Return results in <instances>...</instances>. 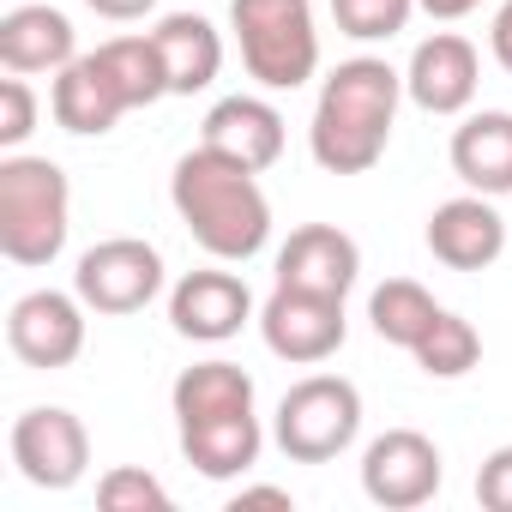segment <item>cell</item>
I'll return each mask as SVG.
<instances>
[{
  "label": "cell",
  "instance_id": "cell-31",
  "mask_svg": "<svg viewBox=\"0 0 512 512\" xmlns=\"http://www.w3.org/2000/svg\"><path fill=\"white\" fill-rule=\"evenodd\" d=\"M241 506H296V500H290V488L253 482V488H241V494H235V512H241Z\"/></svg>",
  "mask_w": 512,
  "mask_h": 512
},
{
  "label": "cell",
  "instance_id": "cell-3",
  "mask_svg": "<svg viewBox=\"0 0 512 512\" xmlns=\"http://www.w3.org/2000/svg\"><path fill=\"white\" fill-rule=\"evenodd\" d=\"M73 229L67 169L31 151L0 157V253L13 266H55Z\"/></svg>",
  "mask_w": 512,
  "mask_h": 512
},
{
  "label": "cell",
  "instance_id": "cell-11",
  "mask_svg": "<svg viewBox=\"0 0 512 512\" xmlns=\"http://www.w3.org/2000/svg\"><path fill=\"white\" fill-rule=\"evenodd\" d=\"M476 85H482V61L476 43L458 31H434L428 43H416L404 67V97L428 115H464L476 103Z\"/></svg>",
  "mask_w": 512,
  "mask_h": 512
},
{
  "label": "cell",
  "instance_id": "cell-7",
  "mask_svg": "<svg viewBox=\"0 0 512 512\" xmlns=\"http://www.w3.org/2000/svg\"><path fill=\"white\" fill-rule=\"evenodd\" d=\"M344 296H314V290H290L278 284L260 308V338L278 362L296 368H320L344 350Z\"/></svg>",
  "mask_w": 512,
  "mask_h": 512
},
{
  "label": "cell",
  "instance_id": "cell-16",
  "mask_svg": "<svg viewBox=\"0 0 512 512\" xmlns=\"http://www.w3.org/2000/svg\"><path fill=\"white\" fill-rule=\"evenodd\" d=\"M49 109H55V121H61L67 133H79V139H103L121 115H133V109H127V97H121V85H115V79H109V67L97 61V49L55 73Z\"/></svg>",
  "mask_w": 512,
  "mask_h": 512
},
{
  "label": "cell",
  "instance_id": "cell-23",
  "mask_svg": "<svg viewBox=\"0 0 512 512\" xmlns=\"http://www.w3.org/2000/svg\"><path fill=\"white\" fill-rule=\"evenodd\" d=\"M97 61H103L109 79L121 85L127 109H151L157 97H169V73H163V55H157L151 31H145V37H109V43L97 49Z\"/></svg>",
  "mask_w": 512,
  "mask_h": 512
},
{
  "label": "cell",
  "instance_id": "cell-18",
  "mask_svg": "<svg viewBox=\"0 0 512 512\" xmlns=\"http://www.w3.org/2000/svg\"><path fill=\"white\" fill-rule=\"evenodd\" d=\"M452 175L488 199L512 193V115L506 109L464 115V127L452 133Z\"/></svg>",
  "mask_w": 512,
  "mask_h": 512
},
{
  "label": "cell",
  "instance_id": "cell-29",
  "mask_svg": "<svg viewBox=\"0 0 512 512\" xmlns=\"http://www.w3.org/2000/svg\"><path fill=\"white\" fill-rule=\"evenodd\" d=\"M488 49H494V61L512 73V0H500V13H494V25H488Z\"/></svg>",
  "mask_w": 512,
  "mask_h": 512
},
{
  "label": "cell",
  "instance_id": "cell-1",
  "mask_svg": "<svg viewBox=\"0 0 512 512\" xmlns=\"http://www.w3.org/2000/svg\"><path fill=\"white\" fill-rule=\"evenodd\" d=\"M169 199L187 223V235L211 260H253L272 241V199L260 187V169H247L211 145L187 151L169 175Z\"/></svg>",
  "mask_w": 512,
  "mask_h": 512
},
{
  "label": "cell",
  "instance_id": "cell-27",
  "mask_svg": "<svg viewBox=\"0 0 512 512\" xmlns=\"http://www.w3.org/2000/svg\"><path fill=\"white\" fill-rule=\"evenodd\" d=\"M37 133V91L25 85V73L0 79V151H25V139Z\"/></svg>",
  "mask_w": 512,
  "mask_h": 512
},
{
  "label": "cell",
  "instance_id": "cell-4",
  "mask_svg": "<svg viewBox=\"0 0 512 512\" xmlns=\"http://www.w3.org/2000/svg\"><path fill=\"white\" fill-rule=\"evenodd\" d=\"M229 31L241 43V67L266 91H296L320 67V31L308 0H229Z\"/></svg>",
  "mask_w": 512,
  "mask_h": 512
},
{
  "label": "cell",
  "instance_id": "cell-5",
  "mask_svg": "<svg viewBox=\"0 0 512 512\" xmlns=\"http://www.w3.org/2000/svg\"><path fill=\"white\" fill-rule=\"evenodd\" d=\"M278 446L296 464H332L362 434V392L344 374H308L278 404Z\"/></svg>",
  "mask_w": 512,
  "mask_h": 512
},
{
  "label": "cell",
  "instance_id": "cell-20",
  "mask_svg": "<svg viewBox=\"0 0 512 512\" xmlns=\"http://www.w3.org/2000/svg\"><path fill=\"white\" fill-rule=\"evenodd\" d=\"M151 43H157V55H163V73H169V97H193V91H205V85L223 73V37H217V25L199 19V13H169V19H157Z\"/></svg>",
  "mask_w": 512,
  "mask_h": 512
},
{
  "label": "cell",
  "instance_id": "cell-22",
  "mask_svg": "<svg viewBox=\"0 0 512 512\" xmlns=\"http://www.w3.org/2000/svg\"><path fill=\"white\" fill-rule=\"evenodd\" d=\"M368 320H374V332H380L386 344L416 350V344H422V332L440 320V302H434L416 278H386V284L368 296Z\"/></svg>",
  "mask_w": 512,
  "mask_h": 512
},
{
  "label": "cell",
  "instance_id": "cell-9",
  "mask_svg": "<svg viewBox=\"0 0 512 512\" xmlns=\"http://www.w3.org/2000/svg\"><path fill=\"white\" fill-rule=\"evenodd\" d=\"M13 464H19V476L31 488L61 494L91 470V434H85V422L73 410L37 404V410H25L13 422Z\"/></svg>",
  "mask_w": 512,
  "mask_h": 512
},
{
  "label": "cell",
  "instance_id": "cell-10",
  "mask_svg": "<svg viewBox=\"0 0 512 512\" xmlns=\"http://www.w3.org/2000/svg\"><path fill=\"white\" fill-rule=\"evenodd\" d=\"M7 344L25 368H73L85 356V302L79 290H31L7 314Z\"/></svg>",
  "mask_w": 512,
  "mask_h": 512
},
{
  "label": "cell",
  "instance_id": "cell-26",
  "mask_svg": "<svg viewBox=\"0 0 512 512\" xmlns=\"http://www.w3.org/2000/svg\"><path fill=\"white\" fill-rule=\"evenodd\" d=\"M97 506L103 512H169V488L139 464H115L97 482Z\"/></svg>",
  "mask_w": 512,
  "mask_h": 512
},
{
  "label": "cell",
  "instance_id": "cell-19",
  "mask_svg": "<svg viewBox=\"0 0 512 512\" xmlns=\"http://www.w3.org/2000/svg\"><path fill=\"white\" fill-rule=\"evenodd\" d=\"M260 416L241 410V416H211V422H181V458L211 476V482H229V476H247L260 464Z\"/></svg>",
  "mask_w": 512,
  "mask_h": 512
},
{
  "label": "cell",
  "instance_id": "cell-15",
  "mask_svg": "<svg viewBox=\"0 0 512 512\" xmlns=\"http://www.w3.org/2000/svg\"><path fill=\"white\" fill-rule=\"evenodd\" d=\"M199 145H211V151H223V157L266 175L284 157V115L266 97H223V103H211Z\"/></svg>",
  "mask_w": 512,
  "mask_h": 512
},
{
  "label": "cell",
  "instance_id": "cell-6",
  "mask_svg": "<svg viewBox=\"0 0 512 512\" xmlns=\"http://www.w3.org/2000/svg\"><path fill=\"white\" fill-rule=\"evenodd\" d=\"M73 290H79V302L91 314H109V320L139 314L163 290V253L151 241H139V235H109V241L79 253Z\"/></svg>",
  "mask_w": 512,
  "mask_h": 512
},
{
  "label": "cell",
  "instance_id": "cell-32",
  "mask_svg": "<svg viewBox=\"0 0 512 512\" xmlns=\"http://www.w3.org/2000/svg\"><path fill=\"white\" fill-rule=\"evenodd\" d=\"M416 7H422L428 19H446V25H452V19H464V13H476V7H482V0H416Z\"/></svg>",
  "mask_w": 512,
  "mask_h": 512
},
{
  "label": "cell",
  "instance_id": "cell-14",
  "mask_svg": "<svg viewBox=\"0 0 512 512\" xmlns=\"http://www.w3.org/2000/svg\"><path fill=\"white\" fill-rule=\"evenodd\" d=\"M428 253L452 272H488L506 253V217L488 193H458L428 217Z\"/></svg>",
  "mask_w": 512,
  "mask_h": 512
},
{
  "label": "cell",
  "instance_id": "cell-30",
  "mask_svg": "<svg viewBox=\"0 0 512 512\" xmlns=\"http://www.w3.org/2000/svg\"><path fill=\"white\" fill-rule=\"evenodd\" d=\"M85 7L97 13V19H115V25H127V19H145L157 0H85Z\"/></svg>",
  "mask_w": 512,
  "mask_h": 512
},
{
  "label": "cell",
  "instance_id": "cell-17",
  "mask_svg": "<svg viewBox=\"0 0 512 512\" xmlns=\"http://www.w3.org/2000/svg\"><path fill=\"white\" fill-rule=\"evenodd\" d=\"M79 61V37L73 19L55 7H13L0 19V67L7 73H61Z\"/></svg>",
  "mask_w": 512,
  "mask_h": 512
},
{
  "label": "cell",
  "instance_id": "cell-28",
  "mask_svg": "<svg viewBox=\"0 0 512 512\" xmlns=\"http://www.w3.org/2000/svg\"><path fill=\"white\" fill-rule=\"evenodd\" d=\"M476 500L488 512H512V446H494L476 470Z\"/></svg>",
  "mask_w": 512,
  "mask_h": 512
},
{
  "label": "cell",
  "instance_id": "cell-2",
  "mask_svg": "<svg viewBox=\"0 0 512 512\" xmlns=\"http://www.w3.org/2000/svg\"><path fill=\"white\" fill-rule=\"evenodd\" d=\"M404 103V73L380 55H356L344 61L314 103V127H308V151L326 175H368L386 145H392V121Z\"/></svg>",
  "mask_w": 512,
  "mask_h": 512
},
{
  "label": "cell",
  "instance_id": "cell-8",
  "mask_svg": "<svg viewBox=\"0 0 512 512\" xmlns=\"http://www.w3.org/2000/svg\"><path fill=\"white\" fill-rule=\"evenodd\" d=\"M440 446L422 428H386L362 452V494L386 512H416L440 494Z\"/></svg>",
  "mask_w": 512,
  "mask_h": 512
},
{
  "label": "cell",
  "instance_id": "cell-25",
  "mask_svg": "<svg viewBox=\"0 0 512 512\" xmlns=\"http://www.w3.org/2000/svg\"><path fill=\"white\" fill-rule=\"evenodd\" d=\"M416 13V0H332V19L356 43H392Z\"/></svg>",
  "mask_w": 512,
  "mask_h": 512
},
{
  "label": "cell",
  "instance_id": "cell-21",
  "mask_svg": "<svg viewBox=\"0 0 512 512\" xmlns=\"http://www.w3.org/2000/svg\"><path fill=\"white\" fill-rule=\"evenodd\" d=\"M175 422H211V416H241L253 410V374L235 362H193L169 386Z\"/></svg>",
  "mask_w": 512,
  "mask_h": 512
},
{
  "label": "cell",
  "instance_id": "cell-12",
  "mask_svg": "<svg viewBox=\"0 0 512 512\" xmlns=\"http://www.w3.org/2000/svg\"><path fill=\"white\" fill-rule=\"evenodd\" d=\"M362 278V247L338 223H302L278 247V284L314 290V296H350Z\"/></svg>",
  "mask_w": 512,
  "mask_h": 512
},
{
  "label": "cell",
  "instance_id": "cell-13",
  "mask_svg": "<svg viewBox=\"0 0 512 512\" xmlns=\"http://www.w3.org/2000/svg\"><path fill=\"white\" fill-rule=\"evenodd\" d=\"M253 320V290L235 278V272H187L175 290H169V326L193 344H223L235 338L241 326Z\"/></svg>",
  "mask_w": 512,
  "mask_h": 512
},
{
  "label": "cell",
  "instance_id": "cell-24",
  "mask_svg": "<svg viewBox=\"0 0 512 512\" xmlns=\"http://www.w3.org/2000/svg\"><path fill=\"white\" fill-rule=\"evenodd\" d=\"M410 356H416V368H422L428 380H464V374L482 362V338H476V326H470L464 314L440 308V320L422 332V344H416Z\"/></svg>",
  "mask_w": 512,
  "mask_h": 512
}]
</instances>
